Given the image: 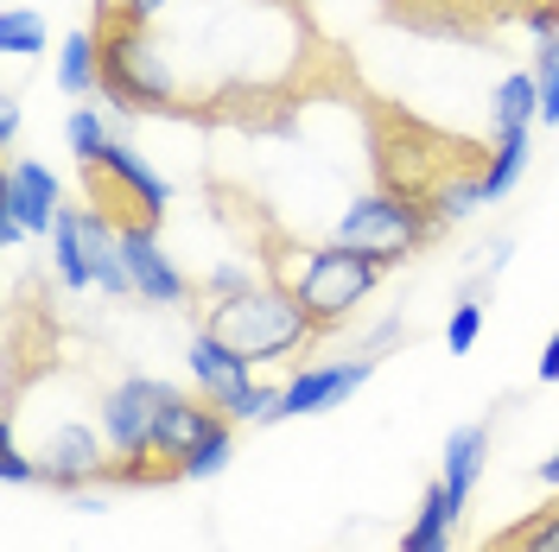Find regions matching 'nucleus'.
I'll use <instances>...</instances> for the list:
<instances>
[{"label": "nucleus", "instance_id": "obj_5", "mask_svg": "<svg viewBox=\"0 0 559 552\" xmlns=\"http://www.w3.org/2000/svg\"><path fill=\"white\" fill-rule=\"evenodd\" d=\"M382 20L419 38L489 45L502 33L559 38V0H382Z\"/></svg>", "mask_w": 559, "mask_h": 552}, {"label": "nucleus", "instance_id": "obj_2", "mask_svg": "<svg viewBox=\"0 0 559 552\" xmlns=\"http://www.w3.org/2000/svg\"><path fill=\"white\" fill-rule=\"evenodd\" d=\"M90 38H96V96H108L128 115H178V121H204L198 103H185L173 70L153 45V20L134 0H96L90 7Z\"/></svg>", "mask_w": 559, "mask_h": 552}, {"label": "nucleus", "instance_id": "obj_28", "mask_svg": "<svg viewBox=\"0 0 559 552\" xmlns=\"http://www.w3.org/2000/svg\"><path fill=\"white\" fill-rule=\"evenodd\" d=\"M20 134V103H0V146H13Z\"/></svg>", "mask_w": 559, "mask_h": 552}, {"label": "nucleus", "instance_id": "obj_4", "mask_svg": "<svg viewBox=\"0 0 559 552\" xmlns=\"http://www.w3.org/2000/svg\"><path fill=\"white\" fill-rule=\"evenodd\" d=\"M254 261H261V274L274 279V286H286L299 305L312 311L318 337H331L337 324H344L349 311L362 305L376 286H382L388 261H376V254H362V248H293L280 229H261V242H254Z\"/></svg>", "mask_w": 559, "mask_h": 552}, {"label": "nucleus", "instance_id": "obj_24", "mask_svg": "<svg viewBox=\"0 0 559 552\" xmlns=\"http://www.w3.org/2000/svg\"><path fill=\"white\" fill-rule=\"evenodd\" d=\"M477 337H484V305H477V299H457L452 324H445V344H452V356H471V349H477Z\"/></svg>", "mask_w": 559, "mask_h": 552}, {"label": "nucleus", "instance_id": "obj_20", "mask_svg": "<svg viewBox=\"0 0 559 552\" xmlns=\"http://www.w3.org/2000/svg\"><path fill=\"white\" fill-rule=\"evenodd\" d=\"M58 89L64 96H90L96 89V38L90 33L64 38V51H58Z\"/></svg>", "mask_w": 559, "mask_h": 552}, {"label": "nucleus", "instance_id": "obj_14", "mask_svg": "<svg viewBox=\"0 0 559 552\" xmlns=\"http://www.w3.org/2000/svg\"><path fill=\"white\" fill-rule=\"evenodd\" d=\"M477 552H559V495L540 502V508H527V515H515L509 527H496Z\"/></svg>", "mask_w": 559, "mask_h": 552}, {"label": "nucleus", "instance_id": "obj_13", "mask_svg": "<svg viewBox=\"0 0 559 552\" xmlns=\"http://www.w3.org/2000/svg\"><path fill=\"white\" fill-rule=\"evenodd\" d=\"M457 515H464V495H457L452 483H432L426 495H419L414 527L401 533V552H452Z\"/></svg>", "mask_w": 559, "mask_h": 552}, {"label": "nucleus", "instance_id": "obj_1", "mask_svg": "<svg viewBox=\"0 0 559 552\" xmlns=\"http://www.w3.org/2000/svg\"><path fill=\"white\" fill-rule=\"evenodd\" d=\"M362 121H369V153H376V191L439 209L445 223H457V216H471L484 204L489 146L445 134V128L419 121L414 108L382 103V96H369Z\"/></svg>", "mask_w": 559, "mask_h": 552}, {"label": "nucleus", "instance_id": "obj_6", "mask_svg": "<svg viewBox=\"0 0 559 552\" xmlns=\"http://www.w3.org/2000/svg\"><path fill=\"white\" fill-rule=\"evenodd\" d=\"M76 178H83V204L96 209L115 236H159L166 204H173V184L153 172L134 146L108 140L103 153L76 159Z\"/></svg>", "mask_w": 559, "mask_h": 552}, {"label": "nucleus", "instance_id": "obj_16", "mask_svg": "<svg viewBox=\"0 0 559 552\" xmlns=\"http://www.w3.org/2000/svg\"><path fill=\"white\" fill-rule=\"evenodd\" d=\"M527 121H540V83L534 70H515L489 96V134H527Z\"/></svg>", "mask_w": 559, "mask_h": 552}, {"label": "nucleus", "instance_id": "obj_30", "mask_svg": "<svg viewBox=\"0 0 559 552\" xmlns=\"http://www.w3.org/2000/svg\"><path fill=\"white\" fill-rule=\"evenodd\" d=\"M140 13H146V20H153V13H166V0H134Z\"/></svg>", "mask_w": 559, "mask_h": 552}, {"label": "nucleus", "instance_id": "obj_19", "mask_svg": "<svg viewBox=\"0 0 559 552\" xmlns=\"http://www.w3.org/2000/svg\"><path fill=\"white\" fill-rule=\"evenodd\" d=\"M527 166V134H496L489 140V166H484V204L496 197H509L515 191V178Z\"/></svg>", "mask_w": 559, "mask_h": 552}, {"label": "nucleus", "instance_id": "obj_22", "mask_svg": "<svg viewBox=\"0 0 559 552\" xmlns=\"http://www.w3.org/2000/svg\"><path fill=\"white\" fill-rule=\"evenodd\" d=\"M534 83H540V121L559 128V38H540V51H534Z\"/></svg>", "mask_w": 559, "mask_h": 552}, {"label": "nucleus", "instance_id": "obj_21", "mask_svg": "<svg viewBox=\"0 0 559 552\" xmlns=\"http://www.w3.org/2000/svg\"><path fill=\"white\" fill-rule=\"evenodd\" d=\"M0 51H7V58H33V51H45V20L26 13V7H7V13H0Z\"/></svg>", "mask_w": 559, "mask_h": 552}, {"label": "nucleus", "instance_id": "obj_29", "mask_svg": "<svg viewBox=\"0 0 559 552\" xmlns=\"http://www.w3.org/2000/svg\"><path fill=\"white\" fill-rule=\"evenodd\" d=\"M534 477H540V483H547V489H559V451H554V457H547V464H540V470H534Z\"/></svg>", "mask_w": 559, "mask_h": 552}, {"label": "nucleus", "instance_id": "obj_12", "mask_svg": "<svg viewBox=\"0 0 559 552\" xmlns=\"http://www.w3.org/2000/svg\"><path fill=\"white\" fill-rule=\"evenodd\" d=\"M121 261H128V279L146 305H185L191 299V279L159 254V236H121Z\"/></svg>", "mask_w": 559, "mask_h": 552}, {"label": "nucleus", "instance_id": "obj_27", "mask_svg": "<svg viewBox=\"0 0 559 552\" xmlns=\"http://www.w3.org/2000/svg\"><path fill=\"white\" fill-rule=\"evenodd\" d=\"M540 381H559V331L547 337V349H540V369H534Z\"/></svg>", "mask_w": 559, "mask_h": 552}, {"label": "nucleus", "instance_id": "obj_23", "mask_svg": "<svg viewBox=\"0 0 559 552\" xmlns=\"http://www.w3.org/2000/svg\"><path fill=\"white\" fill-rule=\"evenodd\" d=\"M64 140H70V153H76V159H90V153H103V146H108V128H103V115H96V108H76V115L64 121Z\"/></svg>", "mask_w": 559, "mask_h": 552}, {"label": "nucleus", "instance_id": "obj_17", "mask_svg": "<svg viewBox=\"0 0 559 552\" xmlns=\"http://www.w3.org/2000/svg\"><path fill=\"white\" fill-rule=\"evenodd\" d=\"M489 425H496V413H489V419H471V425H457L452 439H445V470H439V483H452L457 495H471V483H477V470H484Z\"/></svg>", "mask_w": 559, "mask_h": 552}, {"label": "nucleus", "instance_id": "obj_11", "mask_svg": "<svg viewBox=\"0 0 559 552\" xmlns=\"http://www.w3.org/2000/svg\"><path fill=\"white\" fill-rule=\"evenodd\" d=\"M0 209H13L26 229H58V216H64V204H58V178L45 172L38 159H13L7 166V178H0Z\"/></svg>", "mask_w": 559, "mask_h": 552}, {"label": "nucleus", "instance_id": "obj_7", "mask_svg": "<svg viewBox=\"0 0 559 552\" xmlns=\"http://www.w3.org/2000/svg\"><path fill=\"white\" fill-rule=\"evenodd\" d=\"M452 223L439 216V209L426 204H407V197H388V191H376V197H362V204L344 209V223H337V242L344 248H362V254H376V261H407L414 248L439 242Z\"/></svg>", "mask_w": 559, "mask_h": 552}, {"label": "nucleus", "instance_id": "obj_25", "mask_svg": "<svg viewBox=\"0 0 559 552\" xmlns=\"http://www.w3.org/2000/svg\"><path fill=\"white\" fill-rule=\"evenodd\" d=\"M229 451H236V432H223V439H210L191 464H185V477H216L223 464H229Z\"/></svg>", "mask_w": 559, "mask_h": 552}, {"label": "nucleus", "instance_id": "obj_3", "mask_svg": "<svg viewBox=\"0 0 559 552\" xmlns=\"http://www.w3.org/2000/svg\"><path fill=\"white\" fill-rule=\"evenodd\" d=\"M198 305H204L198 331H210L216 344H229L248 362H286V356H306L318 344L312 311L299 305L286 286H274V279L254 286L242 267H223L198 292Z\"/></svg>", "mask_w": 559, "mask_h": 552}, {"label": "nucleus", "instance_id": "obj_26", "mask_svg": "<svg viewBox=\"0 0 559 552\" xmlns=\"http://www.w3.org/2000/svg\"><path fill=\"white\" fill-rule=\"evenodd\" d=\"M0 477H7L13 489H20V483H38V464L26 457V451H7V457H0Z\"/></svg>", "mask_w": 559, "mask_h": 552}, {"label": "nucleus", "instance_id": "obj_18", "mask_svg": "<svg viewBox=\"0 0 559 552\" xmlns=\"http://www.w3.org/2000/svg\"><path fill=\"white\" fill-rule=\"evenodd\" d=\"M51 254H58V279H64L70 292L96 286V267H90V242H83V204L58 216V229H51Z\"/></svg>", "mask_w": 559, "mask_h": 552}, {"label": "nucleus", "instance_id": "obj_9", "mask_svg": "<svg viewBox=\"0 0 559 552\" xmlns=\"http://www.w3.org/2000/svg\"><path fill=\"white\" fill-rule=\"evenodd\" d=\"M382 369V356H356V362H331V369H299V375L280 387L274 400V419H299V413H324V407H337V400H349L362 381ZM267 419V425H274Z\"/></svg>", "mask_w": 559, "mask_h": 552}, {"label": "nucleus", "instance_id": "obj_8", "mask_svg": "<svg viewBox=\"0 0 559 552\" xmlns=\"http://www.w3.org/2000/svg\"><path fill=\"white\" fill-rule=\"evenodd\" d=\"M178 387H166V381H121V387H108L103 400V439L108 451H146L153 445V425H159V413H166V400H173Z\"/></svg>", "mask_w": 559, "mask_h": 552}, {"label": "nucleus", "instance_id": "obj_15", "mask_svg": "<svg viewBox=\"0 0 559 552\" xmlns=\"http://www.w3.org/2000/svg\"><path fill=\"white\" fill-rule=\"evenodd\" d=\"M248 356H236L229 344H216L210 331H198V344H191V375H198V387H204L210 400H223V394H236L248 381Z\"/></svg>", "mask_w": 559, "mask_h": 552}, {"label": "nucleus", "instance_id": "obj_10", "mask_svg": "<svg viewBox=\"0 0 559 552\" xmlns=\"http://www.w3.org/2000/svg\"><path fill=\"white\" fill-rule=\"evenodd\" d=\"M108 464V439H96L90 425H64L45 439V457H38V483L58 489V495H83L90 483H103Z\"/></svg>", "mask_w": 559, "mask_h": 552}]
</instances>
